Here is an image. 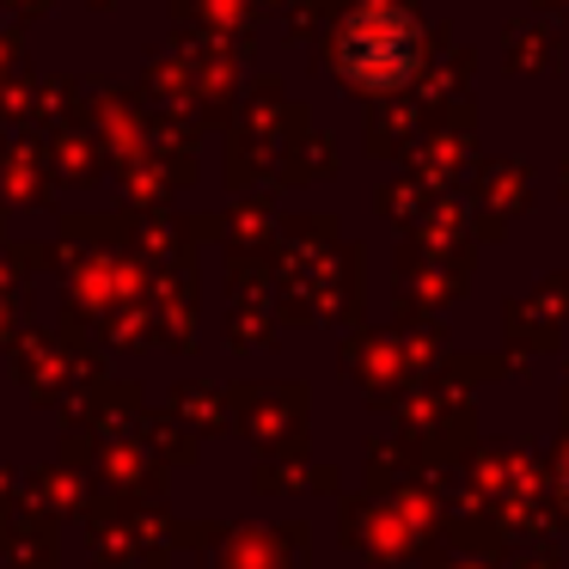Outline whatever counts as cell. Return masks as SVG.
<instances>
[{
    "label": "cell",
    "instance_id": "7a4b0ae2",
    "mask_svg": "<svg viewBox=\"0 0 569 569\" xmlns=\"http://www.w3.org/2000/svg\"><path fill=\"white\" fill-rule=\"evenodd\" d=\"M563 490H569V471H563Z\"/></svg>",
    "mask_w": 569,
    "mask_h": 569
},
{
    "label": "cell",
    "instance_id": "6da1fadb",
    "mask_svg": "<svg viewBox=\"0 0 569 569\" xmlns=\"http://www.w3.org/2000/svg\"><path fill=\"white\" fill-rule=\"evenodd\" d=\"M422 62V38L398 7H368L349 19L343 31V74L368 92H392L417 74Z\"/></svg>",
    "mask_w": 569,
    "mask_h": 569
}]
</instances>
